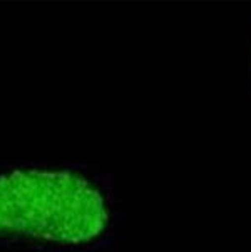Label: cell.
<instances>
[{"mask_svg": "<svg viewBox=\"0 0 251 252\" xmlns=\"http://www.w3.org/2000/svg\"><path fill=\"white\" fill-rule=\"evenodd\" d=\"M109 220L102 195L69 172L19 170L0 176V236L80 244Z\"/></svg>", "mask_w": 251, "mask_h": 252, "instance_id": "6da1fadb", "label": "cell"}]
</instances>
